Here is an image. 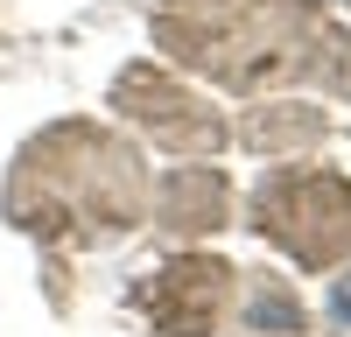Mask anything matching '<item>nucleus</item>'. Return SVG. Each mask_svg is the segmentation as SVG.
<instances>
[{"mask_svg": "<svg viewBox=\"0 0 351 337\" xmlns=\"http://www.w3.org/2000/svg\"><path fill=\"white\" fill-rule=\"evenodd\" d=\"M330 309H337V316L351 323V281H337V295H330Z\"/></svg>", "mask_w": 351, "mask_h": 337, "instance_id": "f257e3e1", "label": "nucleus"}]
</instances>
